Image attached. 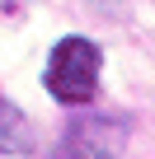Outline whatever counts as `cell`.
<instances>
[{"label": "cell", "instance_id": "4", "mask_svg": "<svg viewBox=\"0 0 155 159\" xmlns=\"http://www.w3.org/2000/svg\"><path fill=\"white\" fill-rule=\"evenodd\" d=\"M94 5H99V10H104V0H94Z\"/></svg>", "mask_w": 155, "mask_h": 159}, {"label": "cell", "instance_id": "2", "mask_svg": "<svg viewBox=\"0 0 155 159\" xmlns=\"http://www.w3.org/2000/svg\"><path fill=\"white\" fill-rule=\"evenodd\" d=\"M108 136V122H99V117H90V122H80L75 131H66V145H61V159H118V145L122 140H104Z\"/></svg>", "mask_w": 155, "mask_h": 159}, {"label": "cell", "instance_id": "1", "mask_svg": "<svg viewBox=\"0 0 155 159\" xmlns=\"http://www.w3.org/2000/svg\"><path fill=\"white\" fill-rule=\"evenodd\" d=\"M99 70H104V47L85 33H66L42 66V84L61 108H85L99 94Z\"/></svg>", "mask_w": 155, "mask_h": 159}, {"label": "cell", "instance_id": "3", "mask_svg": "<svg viewBox=\"0 0 155 159\" xmlns=\"http://www.w3.org/2000/svg\"><path fill=\"white\" fill-rule=\"evenodd\" d=\"M33 150H38V136H33L28 117L0 94V154L5 159H28Z\"/></svg>", "mask_w": 155, "mask_h": 159}]
</instances>
